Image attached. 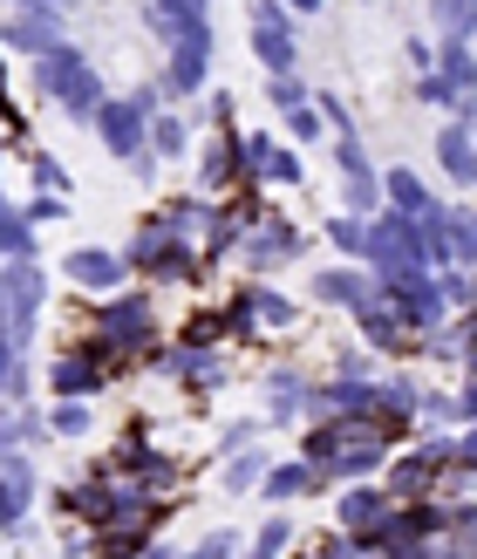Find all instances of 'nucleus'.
<instances>
[{"label":"nucleus","mask_w":477,"mask_h":559,"mask_svg":"<svg viewBox=\"0 0 477 559\" xmlns=\"http://www.w3.org/2000/svg\"><path fill=\"white\" fill-rule=\"evenodd\" d=\"M232 552H239V533H226V525H218V533H205L184 559H232Z\"/></svg>","instance_id":"ea45409f"},{"label":"nucleus","mask_w":477,"mask_h":559,"mask_svg":"<svg viewBox=\"0 0 477 559\" xmlns=\"http://www.w3.org/2000/svg\"><path fill=\"white\" fill-rule=\"evenodd\" d=\"M355 328H361V342L382 348V355H409V348H424V342H416V334H409L396 314H389V300H382V294L355 307Z\"/></svg>","instance_id":"f8f14e48"},{"label":"nucleus","mask_w":477,"mask_h":559,"mask_svg":"<svg viewBox=\"0 0 477 559\" xmlns=\"http://www.w3.org/2000/svg\"><path fill=\"white\" fill-rule=\"evenodd\" d=\"M266 103L279 109V117H287V109L314 103V96H307V82H300V75H266Z\"/></svg>","instance_id":"e433bc0d"},{"label":"nucleus","mask_w":477,"mask_h":559,"mask_svg":"<svg viewBox=\"0 0 477 559\" xmlns=\"http://www.w3.org/2000/svg\"><path fill=\"white\" fill-rule=\"evenodd\" d=\"M307 294H314L321 307H348V314H355L361 300H375V280L361 266H321L314 280H307Z\"/></svg>","instance_id":"ddd939ff"},{"label":"nucleus","mask_w":477,"mask_h":559,"mask_svg":"<svg viewBox=\"0 0 477 559\" xmlns=\"http://www.w3.org/2000/svg\"><path fill=\"white\" fill-rule=\"evenodd\" d=\"M409 69H416V75H430V69H437V48H430V41H416V35H409Z\"/></svg>","instance_id":"de8ad7c7"},{"label":"nucleus","mask_w":477,"mask_h":559,"mask_svg":"<svg viewBox=\"0 0 477 559\" xmlns=\"http://www.w3.org/2000/svg\"><path fill=\"white\" fill-rule=\"evenodd\" d=\"M123 266H136L144 280H199V273H205V253H199L191 239L164 233L157 218H151V226H136V239H130Z\"/></svg>","instance_id":"423d86ee"},{"label":"nucleus","mask_w":477,"mask_h":559,"mask_svg":"<svg viewBox=\"0 0 477 559\" xmlns=\"http://www.w3.org/2000/svg\"><path fill=\"white\" fill-rule=\"evenodd\" d=\"M21 389H27V369H21V348H8V342H0V403H8V396H21Z\"/></svg>","instance_id":"58836bf2"},{"label":"nucleus","mask_w":477,"mask_h":559,"mask_svg":"<svg viewBox=\"0 0 477 559\" xmlns=\"http://www.w3.org/2000/svg\"><path fill=\"white\" fill-rule=\"evenodd\" d=\"M212 342H226V314H191L184 321V348H212Z\"/></svg>","instance_id":"4c0bfd02"},{"label":"nucleus","mask_w":477,"mask_h":559,"mask_svg":"<svg viewBox=\"0 0 477 559\" xmlns=\"http://www.w3.org/2000/svg\"><path fill=\"white\" fill-rule=\"evenodd\" d=\"M151 8H157L164 21H191V14H205V0H151Z\"/></svg>","instance_id":"49530a36"},{"label":"nucleus","mask_w":477,"mask_h":559,"mask_svg":"<svg viewBox=\"0 0 477 559\" xmlns=\"http://www.w3.org/2000/svg\"><path fill=\"white\" fill-rule=\"evenodd\" d=\"M82 69H90V62H82V48H75V41H62V48H48V55H35V90H41V96H55V103H62V96H69V82H75Z\"/></svg>","instance_id":"6ab92c4d"},{"label":"nucleus","mask_w":477,"mask_h":559,"mask_svg":"<svg viewBox=\"0 0 477 559\" xmlns=\"http://www.w3.org/2000/svg\"><path fill=\"white\" fill-rule=\"evenodd\" d=\"M205 218H212V199H199V191H184V199H171V205L157 212V226H164V233H178V239H191V233L205 226Z\"/></svg>","instance_id":"393cba45"},{"label":"nucleus","mask_w":477,"mask_h":559,"mask_svg":"<svg viewBox=\"0 0 477 559\" xmlns=\"http://www.w3.org/2000/svg\"><path fill=\"white\" fill-rule=\"evenodd\" d=\"M287 136H294V144H334V136H327V117H321L314 103L287 109Z\"/></svg>","instance_id":"f704fd0d"},{"label":"nucleus","mask_w":477,"mask_h":559,"mask_svg":"<svg viewBox=\"0 0 477 559\" xmlns=\"http://www.w3.org/2000/svg\"><path fill=\"white\" fill-rule=\"evenodd\" d=\"M443 218H451V266L477 273V199L457 205V212H443Z\"/></svg>","instance_id":"5701e85b"},{"label":"nucleus","mask_w":477,"mask_h":559,"mask_svg":"<svg viewBox=\"0 0 477 559\" xmlns=\"http://www.w3.org/2000/svg\"><path fill=\"white\" fill-rule=\"evenodd\" d=\"M361 239H369V218H334V226H327V246H334V253H348V260H361Z\"/></svg>","instance_id":"c9c22d12"},{"label":"nucleus","mask_w":477,"mask_h":559,"mask_svg":"<svg viewBox=\"0 0 477 559\" xmlns=\"http://www.w3.org/2000/svg\"><path fill=\"white\" fill-rule=\"evenodd\" d=\"M260 478H266V457H260V451H232V457H226V478H218V485H226L232 498H246V491H260Z\"/></svg>","instance_id":"2f4dec72"},{"label":"nucleus","mask_w":477,"mask_h":559,"mask_svg":"<svg viewBox=\"0 0 477 559\" xmlns=\"http://www.w3.org/2000/svg\"><path fill=\"white\" fill-rule=\"evenodd\" d=\"M287 14H321V0H279Z\"/></svg>","instance_id":"8fccbe9b"},{"label":"nucleus","mask_w":477,"mask_h":559,"mask_svg":"<svg viewBox=\"0 0 477 559\" xmlns=\"http://www.w3.org/2000/svg\"><path fill=\"white\" fill-rule=\"evenodd\" d=\"M375 294L389 300V314H396V321L416 334V342H424V334H437L443 321H451V300H443L437 273H403V280H382Z\"/></svg>","instance_id":"6e6552de"},{"label":"nucleus","mask_w":477,"mask_h":559,"mask_svg":"<svg viewBox=\"0 0 477 559\" xmlns=\"http://www.w3.org/2000/svg\"><path fill=\"white\" fill-rule=\"evenodd\" d=\"M62 109H69V123H90L96 109H103V75H96V69H82V75L69 82V96H62Z\"/></svg>","instance_id":"7c9ffc66"},{"label":"nucleus","mask_w":477,"mask_h":559,"mask_svg":"<svg viewBox=\"0 0 477 559\" xmlns=\"http://www.w3.org/2000/svg\"><path fill=\"white\" fill-rule=\"evenodd\" d=\"M382 205L389 212H403V218H430V212H443L437 199H430V185L409 171V164H396V171H382Z\"/></svg>","instance_id":"f3484780"},{"label":"nucleus","mask_w":477,"mask_h":559,"mask_svg":"<svg viewBox=\"0 0 477 559\" xmlns=\"http://www.w3.org/2000/svg\"><path fill=\"white\" fill-rule=\"evenodd\" d=\"M389 443L369 416H321V424L300 430V464H314L321 478H342V485H361L369 471L389 464Z\"/></svg>","instance_id":"f257e3e1"},{"label":"nucleus","mask_w":477,"mask_h":559,"mask_svg":"<svg viewBox=\"0 0 477 559\" xmlns=\"http://www.w3.org/2000/svg\"><path fill=\"white\" fill-rule=\"evenodd\" d=\"M21 218H27V226H48V218H69V199H55V191H48V199H35V205H27Z\"/></svg>","instance_id":"a18cd8bd"},{"label":"nucleus","mask_w":477,"mask_h":559,"mask_svg":"<svg viewBox=\"0 0 477 559\" xmlns=\"http://www.w3.org/2000/svg\"><path fill=\"white\" fill-rule=\"evenodd\" d=\"M62 266H69L75 287H96V294H109V287H117V280L130 273V266H123V253H103V246H82V253H69Z\"/></svg>","instance_id":"aec40b11"},{"label":"nucleus","mask_w":477,"mask_h":559,"mask_svg":"<svg viewBox=\"0 0 477 559\" xmlns=\"http://www.w3.org/2000/svg\"><path fill=\"white\" fill-rule=\"evenodd\" d=\"M205 117H212L218 130H226V123H232V96H212V103H205Z\"/></svg>","instance_id":"09e8293b"},{"label":"nucleus","mask_w":477,"mask_h":559,"mask_svg":"<svg viewBox=\"0 0 477 559\" xmlns=\"http://www.w3.org/2000/svg\"><path fill=\"white\" fill-rule=\"evenodd\" d=\"M437 164H443V178H451V191H477V136L464 123L437 130Z\"/></svg>","instance_id":"4468645a"},{"label":"nucleus","mask_w":477,"mask_h":559,"mask_svg":"<svg viewBox=\"0 0 477 559\" xmlns=\"http://www.w3.org/2000/svg\"><path fill=\"white\" fill-rule=\"evenodd\" d=\"M300 226H287V218H252L246 226V239H239V253H246V266H252V280H266V273H279V266H294L300 260Z\"/></svg>","instance_id":"9d476101"},{"label":"nucleus","mask_w":477,"mask_h":559,"mask_svg":"<svg viewBox=\"0 0 477 559\" xmlns=\"http://www.w3.org/2000/svg\"><path fill=\"white\" fill-rule=\"evenodd\" d=\"M0 260H35V226L0 199Z\"/></svg>","instance_id":"cd10ccee"},{"label":"nucleus","mask_w":477,"mask_h":559,"mask_svg":"<svg viewBox=\"0 0 477 559\" xmlns=\"http://www.w3.org/2000/svg\"><path fill=\"white\" fill-rule=\"evenodd\" d=\"M184 151H191V123L178 117V109H157V117H151V157L171 164V157H184Z\"/></svg>","instance_id":"4be33fe9"},{"label":"nucleus","mask_w":477,"mask_h":559,"mask_svg":"<svg viewBox=\"0 0 477 559\" xmlns=\"http://www.w3.org/2000/svg\"><path fill=\"white\" fill-rule=\"evenodd\" d=\"M239 185V157H232V130L199 144V199H218V191Z\"/></svg>","instance_id":"a211bd4d"},{"label":"nucleus","mask_w":477,"mask_h":559,"mask_svg":"<svg viewBox=\"0 0 477 559\" xmlns=\"http://www.w3.org/2000/svg\"><path fill=\"white\" fill-rule=\"evenodd\" d=\"M205 75H212V14H191V21H178V35H171V62H164L157 90L171 103H191L205 90Z\"/></svg>","instance_id":"39448f33"},{"label":"nucleus","mask_w":477,"mask_h":559,"mask_svg":"<svg viewBox=\"0 0 477 559\" xmlns=\"http://www.w3.org/2000/svg\"><path fill=\"white\" fill-rule=\"evenodd\" d=\"M246 300H252V321H260V328H294V321H300V300L273 294V287H260V280L246 287Z\"/></svg>","instance_id":"a878e982"},{"label":"nucleus","mask_w":477,"mask_h":559,"mask_svg":"<svg viewBox=\"0 0 477 559\" xmlns=\"http://www.w3.org/2000/svg\"><path fill=\"white\" fill-rule=\"evenodd\" d=\"M300 559H361L342 533H334V539H314V546H300Z\"/></svg>","instance_id":"c03bdc74"},{"label":"nucleus","mask_w":477,"mask_h":559,"mask_svg":"<svg viewBox=\"0 0 477 559\" xmlns=\"http://www.w3.org/2000/svg\"><path fill=\"white\" fill-rule=\"evenodd\" d=\"M0 41L35 62V55H48V48L69 41V27H62V14H55V8H14L8 21H0Z\"/></svg>","instance_id":"9b49d317"},{"label":"nucleus","mask_w":477,"mask_h":559,"mask_svg":"<svg viewBox=\"0 0 477 559\" xmlns=\"http://www.w3.org/2000/svg\"><path fill=\"white\" fill-rule=\"evenodd\" d=\"M90 424H96V416H90V396H62V403H55V416H48L55 437H90Z\"/></svg>","instance_id":"72a5a7b5"},{"label":"nucleus","mask_w":477,"mask_h":559,"mask_svg":"<svg viewBox=\"0 0 477 559\" xmlns=\"http://www.w3.org/2000/svg\"><path fill=\"white\" fill-rule=\"evenodd\" d=\"M457 464V437H416V443H396L382 464V491L389 498H430L437 478Z\"/></svg>","instance_id":"7ed1b4c3"},{"label":"nucleus","mask_w":477,"mask_h":559,"mask_svg":"<svg viewBox=\"0 0 477 559\" xmlns=\"http://www.w3.org/2000/svg\"><path fill=\"white\" fill-rule=\"evenodd\" d=\"M103 355L96 348H69L62 361H55V369H48V382H55V396H96V389H103Z\"/></svg>","instance_id":"2eb2a0df"},{"label":"nucleus","mask_w":477,"mask_h":559,"mask_svg":"<svg viewBox=\"0 0 477 559\" xmlns=\"http://www.w3.org/2000/svg\"><path fill=\"white\" fill-rule=\"evenodd\" d=\"M342 205H348V218H375L382 212V171L375 164L355 171V178H342Z\"/></svg>","instance_id":"b1692460"},{"label":"nucleus","mask_w":477,"mask_h":559,"mask_svg":"<svg viewBox=\"0 0 477 559\" xmlns=\"http://www.w3.org/2000/svg\"><path fill=\"white\" fill-rule=\"evenodd\" d=\"M430 14H437V27L451 41H470L477 35V0H430Z\"/></svg>","instance_id":"473e14b6"},{"label":"nucleus","mask_w":477,"mask_h":559,"mask_svg":"<svg viewBox=\"0 0 477 559\" xmlns=\"http://www.w3.org/2000/svg\"><path fill=\"white\" fill-rule=\"evenodd\" d=\"M300 178H307L300 151H294V144H279V136H273V151H266V164H260V185H279V191H294Z\"/></svg>","instance_id":"c756f323"},{"label":"nucleus","mask_w":477,"mask_h":559,"mask_svg":"<svg viewBox=\"0 0 477 559\" xmlns=\"http://www.w3.org/2000/svg\"><path fill=\"white\" fill-rule=\"evenodd\" d=\"M443 478H477V424H464V437H457V464L443 471Z\"/></svg>","instance_id":"a19ab883"},{"label":"nucleus","mask_w":477,"mask_h":559,"mask_svg":"<svg viewBox=\"0 0 477 559\" xmlns=\"http://www.w3.org/2000/svg\"><path fill=\"white\" fill-rule=\"evenodd\" d=\"M451 96H457V90H451V82H443L437 69H430V75H416V103H430V109H451Z\"/></svg>","instance_id":"79ce46f5"},{"label":"nucleus","mask_w":477,"mask_h":559,"mask_svg":"<svg viewBox=\"0 0 477 559\" xmlns=\"http://www.w3.org/2000/svg\"><path fill=\"white\" fill-rule=\"evenodd\" d=\"M266 396H273V424H300V416H307V396H314V382H307L300 369H273L266 376Z\"/></svg>","instance_id":"412c9836"},{"label":"nucleus","mask_w":477,"mask_h":559,"mask_svg":"<svg viewBox=\"0 0 477 559\" xmlns=\"http://www.w3.org/2000/svg\"><path fill=\"white\" fill-rule=\"evenodd\" d=\"M41 300H48V280L35 260H8L0 273V342L8 348H35V328H41Z\"/></svg>","instance_id":"20e7f679"},{"label":"nucleus","mask_w":477,"mask_h":559,"mask_svg":"<svg viewBox=\"0 0 477 559\" xmlns=\"http://www.w3.org/2000/svg\"><path fill=\"white\" fill-rule=\"evenodd\" d=\"M246 27H252V62L266 75H294L300 69V41H294V14L279 0H246Z\"/></svg>","instance_id":"0eeeda50"},{"label":"nucleus","mask_w":477,"mask_h":559,"mask_svg":"<svg viewBox=\"0 0 477 559\" xmlns=\"http://www.w3.org/2000/svg\"><path fill=\"white\" fill-rule=\"evenodd\" d=\"M27 171H35V178H41V185L55 191V199H62V191H69V178H62V164H55L48 151H35V157H27Z\"/></svg>","instance_id":"37998d69"},{"label":"nucleus","mask_w":477,"mask_h":559,"mask_svg":"<svg viewBox=\"0 0 477 559\" xmlns=\"http://www.w3.org/2000/svg\"><path fill=\"white\" fill-rule=\"evenodd\" d=\"M96 136H103V151L117 157V164H136V157H151L144 144H151V117L136 109L130 96H103V109H96Z\"/></svg>","instance_id":"1a4fd4ad"},{"label":"nucleus","mask_w":477,"mask_h":559,"mask_svg":"<svg viewBox=\"0 0 477 559\" xmlns=\"http://www.w3.org/2000/svg\"><path fill=\"white\" fill-rule=\"evenodd\" d=\"M151 334H157V314H151V294H109L96 307V355H103V369H117V361L130 355H144L151 348Z\"/></svg>","instance_id":"f03ea898"},{"label":"nucleus","mask_w":477,"mask_h":559,"mask_svg":"<svg viewBox=\"0 0 477 559\" xmlns=\"http://www.w3.org/2000/svg\"><path fill=\"white\" fill-rule=\"evenodd\" d=\"M327 478L314 464H300V457H287V464H266V478H260V491H266V506H294V498H314Z\"/></svg>","instance_id":"dca6fc26"},{"label":"nucleus","mask_w":477,"mask_h":559,"mask_svg":"<svg viewBox=\"0 0 477 559\" xmlns=\"http://www.w3.org/2000/svg\"><path fill=\"white\" fill-rule=\"evenodd\" d=\"M294 533H300V525H294V512H273V519L260 525V533L246 539V559H279V552L294 546Z\"/></svg>","instance_id":"bb28decb"},{"label":"nucleus","mask_w":477,"mask_h":559,"mask_svg":"<svg viewBox=\"0 0 477 559\" xmlns=\"http://www.w3.org/2000/svg\"><path fill=\"white\" fill-rule=\"evenodd\" d=\"M14 8H62V0H14Z\"/></svg>","instance_id":"3c124183"},{"label":"nucleus","mask_w":477,"mask_h":559,"mask_svg":"<svg viewBox=\"0 0 477 559\" xmlns=\"http://www.w3.org/2000/svg\"><path fill=\"white\" fill-rule=\"evenodd\" d=\"M437 75L451 82V90H477V55H470V41H451V35H443V55H437Z\"/></svg>","instance_id":"c85d7f7f"}]
</instances>
